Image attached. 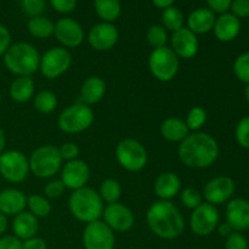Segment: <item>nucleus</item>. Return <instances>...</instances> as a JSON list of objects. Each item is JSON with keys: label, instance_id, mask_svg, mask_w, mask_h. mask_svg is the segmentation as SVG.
<instances>
[{"label": "nucleus", "instance_id": "nucleus-1", "mask_svg": "<svg viewBox=\"0 0 249 249\" xmlns=\"http://www.w3.org/2000/svg\"><path fill=\"white\" fill-rule=\"evenodd\" d=\"M220 155V147L215 139L208 133L196 131L189 134L180 142L178 156L182 164L194 169H203L213 165Z\"/></svg>", "mask_w": 249, "mask_h": 249}, {"label": "nucleus", "instance_id": "nucleus-2", "mask_svg": "<svg viewBox=\"0 0 249 249\" xmlns=\"http://www.w3.org/2000/svg\"><path fill=\"white\" fill-rule=\"evenodd\" d=\"M148 229L162 240H175L185 230V219L181 212L170 201H160L151 204L146 213Z\"/></svg>", "mask_w": 249, "mask_h": 249}, {"label": "nucleus", "instance_id": "nucleus-3", "mask_svg": "<svg viewBox=\"0 0 249 249\" xmlns=\"http://www.w3.org/2000/svg\"><path fill=\"white\" fill-rule=\"evenodd\" d=\"M5 67L17 77H31L36 72L40 62V53L32 44H11L2 56Z\"/></svg>", "mask_w": 249, "mask_h": 249}, {"label": "nucleus", "instance_id": "nucleus-4", "mask_svg": "<svg viewBox=\"0 0 249 249\" xmlns=\"http://www.w3.org/2000/svg\"><path fill=\"white\" fill-rule=\"evenodd\" d=\"M70 212L77 220L89 224L100 220L104 213V201L99 192L91 187H82L71 194L68 199Z\"/></svg>", "mask_w": 249, "mask_h": 249}, {"label": "nucleus", "instance_id": "nucleus-5", "mask_svg": "<svg viewBox=\"0 0 249 249\" xmlns=\"http://www.w3.org/2000/svg\"><path fill=\"white\" fill-rule=\"evenodd\" d=\"M62 157L56 146L44 145L32 152L28 158L29 172L40 179H49L62 168Z\"/></svg>", "mask_w": 249, "mask_h": 249}, {"label": "nucleus", "instance_id": "nucleus-6", "mask_svg": "<svg viewBox=\"0 0 249 249\" xmlns=\"http://www.w3.org/2000/svg\"><path fill=\"white\" fill-rule=\"evenodd\" d=\"M94 121V111L88 105L77 102L61 112L57 118V125L66 134H79L88 130Z\"/></svg>", "mask_w": 249, "mask_h": 249}, {"label": "nucleus", "instance_id": "nucleus-7", "mask_svg": "<svg viewBox=\"0 0 249 249\" xmlns=\"http://www.w3.org/2000/svg\"><path fill=\"white\" fill-rule=\"evenodd\" d=\"M180 61L174 51L168 46L153 49L148 57V70L157 80L168 83L177 77Z\"/></svg>", "mask_w": 249, "mask_h": 249}, {"label": "nucleus", "instance_id": "nucleus-8", "mask_svg": "<svg viewBox=\"0 0 249 249\" xmlns=\"http://www.w3.org/2000/svg\"><path fill=\"white\" fill-rule=\"evenodd\" d=\"M116 157L122 168L131 173L142 170L148 160L147 151L135 139H124L116 147Z\"/></svg>", "mask_w": 249, "mask_h": 249}, {"label": "nucleus", "instance_id": "nucleus-9", "mask_svg": "<svg viewBox=\"0 0 249 249\" xmlns=\"http://www.w3.org/2000/svg\"><path fill=\"white\" fill-rule=\"evenodd\" d=\"M29 174L28 158L21 151L9 150L0 155V175L11 184H19Z\"/></svg>", "mask_w": 249, "mask_h": 249}, {"label": "nucleus", "instance_id": "nucleus-10", "mask_svg": "<svg viewBox=\"0 0 249 249\" xmlns=\"http://www.w3.org/2000/svg\"><path fill=\"white\" fill-rule=\"evenodd\" d=\"M72 56L66 48H51L40 56L39 70L48 79H56L68 71Z\"/></svg>", "mask_w": 249, "mask_h": 249}, {"label": "nucleus", "instance_id": "nucleus-11", "mask_svg": "<svg viewBox=\"0 0 249 249\" xmlns=\"http://www.w3.org/2000/svg\"><path fill=\"white\" fill-rule=\"evenodd\" d=\"M219 220H220V215L216 207L206 202L194 209L190 216V228L196 236L206 237L216 230Z\"/></svg>", "mask_w": 249, "mask_h": 249}, {"label": "nucleus", "instance_id": "nucleus-12", "mask_svg": "<svg viewBox=\"0 0 249 249\" xmlns=\"http://www.w3.org/2000/svg\"><path fill=\"white\" fill-rule=\"evenodd\" d=\"M83 246L85 249H114L116 236L102 220L92 221L83 231Z\"/></svg>", "mask_w": 249, "mask_h": 249}, {"label": "nucleus", "instance_id": "nucleus-13", "mask_svg": "<svg viewBox=\"0 0 249 249\" xmlns=\"http://www.w3.org/2000/svg\"><path fill=\"white\" fill-rule=\"evenodd\" d=\"M102 218H104L102 221L113 232H128L135 223L133 212L128 207L118 202L107 204L102 213Z\"/></svg>", "mask_w": 249, "mask_h": 249}, {"label": "nucleus", "instance_id": "nucleus-14", "mask_svg": "<svg viewBox=\"0 0 249 249\" xmlns=\"http://www.w3.org/2000/svg\"><path fill=\"white\" fill-rule=\"evenodd\" d=\"M90 178L89 165L82 160H70L61 168V181L72 191L87 186Z\"/></svg>", "mask_w": 249, "mask_h": 249}, {"label": "nucleus", "instance_id": "nucleus-15", "mask_svg": "<svg viewBox=\"0 0 249 249\" xmlns=\"http://www.w3.org/2000/svg\"><path fill=\"white\" fill-rule=\"evenodd\" d=\"M53 36L65 48H77L82 45L85 36L83 27L75 19L70 17L61 18L56 22Z\"/></svg>", "mask_w": 249, "mask_h": 249}, {"label": "nucleus", "instance_id": "nucleus-16", "mask_svg": "<svg viewBox=\"0 0 249 249\" xmlns=\"http://www.w3.org/2000/svg\"><path fill=\"white\" fill-rule=\"evenodd\" d=\"M235 192V182L229 177H216L208 181L203 189V197L207 203L219 206L230 201Z\"/></svg>", "mask_w": 249, "mask_h": 249}, {"label": "nucleus", "instance_id": "nucleus-17", "mask_svg": "<svg viewBox=\"0 0 249 249\" xmlns=\"http://www.w3.org/2000/svg\"><path fill=\"white\" fill-rule=\"evenodd\" d=\"M119 38L118 29L116 26L107 22L96 24L90 29L88 34V43L94 50L107 51L114 48Z\"/></svg>", "mask_w": 249, "mask_h": 249}, {"label": "nucleus", "instance_id": "nucleus-18", "mask_svg": "<svg viewBox=\"0 0 249 249\" xmlns=\"http://www.w3.org/2000/svg\"><path fill=\"white\" fill-rule=\"evenodd\" d=\"M172 50L179 58L190 60L197 55L199 49L198 38L189 28L182 27L179 31L174 32L170 39Z\"/></svg>", "mask_w": 249, "mask_h": 249}, {"label": "nucleus", "instance_id": "nucleus-19", "mask_svg": "<svg viewBox=\"0 0 249 249\" xmlns=\"http://www.w3.org/2000/svg\"><path fill=\"white\" fill-rule=\"evenodd\" d=\"M226 223L233 231L248 230L249 229V201L245 198L231 199L226 206Z\"/></svg>", "mask_w": 249, "mask_h": 249}, {"label": "nucleus", "instance_id": "nucleus-20", "mask_svg": "<svg viewBox=\"0 0 249 249\" xmlns=\"http://www.w3.org/2000/svg\"><path fill=\"white\" fill-rule=\"evenodd\" d=\"M213 31L218 40L223 41V43H230V41L235 40L240 34L241 22L232 14L225 12L216 17Z\"/></svg>", "mask_w": 249, "mask_h": 249}, {"label": "nucleus", "instance_id": "nucleus-21", "mask_svg": "<svg viewBox=\"0 0 249 249\" xmlns=\"http://www.w3.org/2000/svg\"><path fill=\"white\" fill-rule=\"evenodd\" d=\"M27 207V197L17 189H5L0 192V212L6 216H15Z\"/></svg>", "mask_w": 249, "mask_h": 249}, {"label": "nucleus", "instance_id": "nucleus-22", "mask_svg": "<svg viewBox=\"0 0 249 249\" xmlns=\"http://www.w3.org/2000/svg\"><path fill=\"white\" fill-rule=\"evenodd\" d=\"M39 230V221L36 216L29 212L23 211L14 216L12 220V231L14 236H16L18 240L26 241L28 238L36 236Z\"/></svg>", "mask_w": 249, "mask_h": 249}, {"label": "nucleus", "instance_id": "nucleus-23", "mask_svg": "<svg viewBox=\"0 0 249 249\" xmlns=\"http://www.w3.org/2000/svg\"><path fill=\"white\" fill-rule=\"evenodd\" d=\"M215 14L207 7L194 10L187 17V28L197 34H206L213 29L215 23Z\"/></svg>", "mask_w": 249, "mask_h": 249}, {"label": "nucleus", "instance_id": "nucleus-24", "mask_svg": "<svg viewBox=\"0 0 249 249\" xmlns=\"http://www.w3.org/2000/svg\"><path fill=\"white\" fill-rule=\"evenodd\" d=\"M155 192L163 201H170L181 192V180L175 173H163L155 182Z\"/></svg>", "mask_w": 249, "mask_h": 249}, {"label": "nucleus", "instance_id": "nucleus-25", "mask_svg": "<svg viewBox=\"0 0 249 249\" xmlns=\"http://www.w3.org/2000/svg\"><path fill=\"white\" fill-rule=\"evenodd\" d=\"M106 94V83L100 77H89L80 88V102L95 105L104 99Z\"/></svg>", "mask_w": 249, "mask_h": 249}, {"label": "nucleus", "instance_id": "nucleus-26", "mask_svg": "<svg viewBox=\"0 0 249 249\" xmlns=\"http://www.w3.org/2000/svg\"><path fill=\"white\" fill-rule=\"evenodd\" d=\"M160 134L169 142H181L189 136L190 130L185 121L177 117H170L160 124Z\"/></svg>", "mask_w": 249, "mask_h": 249}, {"label": "nucleus", "instance_id": "nucleus-27", "mask_svg": "<svg viewBox=\"0 0 249 249\" xmlns=\"http://www.w3.org/2000/svg\"><path fill=\"white\" fill-rule=\"evenodd\" d=\"M36 85L32 77H17L9 89L10 97L17 104H24L34 96Z\"/></svg>", "mask_w": 249, "mask_h": 249}, {"label": "nucleus", "instance_id": "nucleus-28", "mask_svg": "<svg viewBox=\"0 0 249 249\" xmlns=\"http://www.w3.org/2000/svg\"><path fill=\"white\" fill-rule=\"evenodd\" d=\"M94 7L97 16L107 23L116 21L122 11L119 0H94Z\"/></svg>", "mask_w": 249, "mask_h": 249}, {"label": "nucleus", "instance_id": "nucleus-29", "mask_svg": "<svg viewBox=\"0 0 249 249\" xmlns=\"http://www.w3.org/2000/svg\"><path fill=\"white\" fill-rule=\"evenodd\" d=\"M27 28H28L29 33L36 38L45 39L53 36L55 23L45 16L31 17L28 24H27Z\"/></svg>", "mask_w": 249, "mask_h": 249}, {"label": "nucleus", "instance_id": "nucleus-30", "mask_svg": "<svg viewBox=\"0 0 249 249\" xmlns=\"http://www.w3.org/2000/svg\"><path fill=\"white\" fill-rule=\"evenodd\" d=\"M27 207L29 213L36 218H46L51 213V204L45 196L41 195H31L27 197Z\"/></svg>", "mask_w": 249, "mask_h": 249}, {"label": "nucleus", "instance_id": "nucleus-31", "mask_svg": "<svg viewBox=\"0 0 249 249\" xmlns=\"http://www.w3.org/2000/svg\"><path fill=\"white\" fill-rule=\"evenodd\" d=\"M57 106V96L50 90L39 91L34 96V107L41 114H49L55 111Z\"/></svg>", "mask_w": 249, "mask_h": 249}, {"label": "nucleus", "instance_id": "nucleus-32", "mask_svg": "<svg viewBox=\"0 0 249 249\" xmlns=\"http://www.w3.org/2000/svg\"><path fill=\"white\" fill-rule=\"evenodd\" d=\"M162 23L165 29L170 32H177L184 27L185 17L184 14L179 9L174 6H170L168 9L163 10L162 14Z\"/></svg>", "mask_w": 249, "mask_h": 249}, {"label": "nucleus", "instance_id": "nucleus-33", "mask_svg": "<svg viewBox=\"0 0 249 249\" xmlns=\"http://www.w3.org/2000/svg\"><path fill=\"white\" fill-rule=\"evenodd\" d=\"M100 197L107 204L116 203L119 201L122 195V186L117 180L114 179H106L100 186L99 191Z\"/></svg>", "mask_w": 249, "mask_h": 249}, {"label": "nucleus", "instance_id": "nucleus-34", "mask_svg": "<svg viewBox=\"0 0 249 249\" xmlns=\"http://www.w3.org/2000/svg\"><path fill=\"white\" fill-rule=\"evenodd\" d=\"M207 122V112L204 111L202 107L199 106H195L192 107L191 109L189 111L186 117V123L187 128H189L190 131H199L202 129V126L206 124Z\"/></svg>", "mask_w": 249, "mask_h": 249}, {"label": "nucleus", "instance_id": "nucleus-35", "mask_svg": "<svg viewBox=\"0 0 249 249\" xmlns=\"http://www.w3.org/2000/svg\"><path fill=\"white\" fill-rule=\"evenodd\" d=\"M147 41L153 49L163 48L168 41L167 29L160 24L151 26L147 31Z\"/></svg>", "mask_w": 249, "mask_h": 249}, {"label": "nucleus", "instance_id": "nucleus-36", "mask_svg": "<svg viewBox=\"0 0 249 249\" xmlns=\"http://www.w3.org/2000/svg\"><path fill=\"white\" fill-rule=\"evenodd\" d=\"M233 73L238 80L249 85V51L237 56L233 62Z\"/></svg>", "mask_w": 249, "mask_h": 249}, {"label": "nucleus", "instance_id": "nucleus-37", "mask_svg": "<svg viewBox=\"0 0 249 249\" xmlns=\"http://www.w3.org/2000/svg\"><path fill=\"white\" fill-rule=\"evenodd\" d=\"M180 201L187 209H192V211L196 209L201 203H203L201 192L192 187H186L180 192Z\"/></svg>", "mask_w": 249, "mask_h": 249}, {"label": "nucleus", "instance_id": "nucleus-38", "mask_svg": "<svg viewBox=\"0 0 249 249\" xmlns=\"http://www.w3.org/2000/svg\"><path fill=\"white\" fill-rule=\"evenodd\" d=\"M235 138L238 145L243 148H249V116L243 117L237 123Z\"/></svg>", "mask_w": 249, "mask_h": 249}, {"label": "nucleus", "instance_id": "nucleus-39", "mask_svg": "<svg viewBox=\"0 0 249 249\" xmlns=\"http://www.w3.org/2000/svg\"><path fill=\"white\" fill-rule=\"evenodd\" d=\"M22 9L31 17L41 16L45 10V0H23Z\"/></svg>", "mask_w": 249, "mask_h": 249}, {"label": "nucleus", "instance_id": "nucleus-40", "mask_svg": "<svg viewBox=\"0 0 249 249\" xmlns=\"http://www.w3.org/2000/svg\"><path fill=\"white\" fill-rule=\"evenodd\" d=\"M225 249H248L247 238L243 233L233 231L229 237H226Z\"/></svg>", "mask_w": 249, "mask_h": 249}, {"label": "nucleus", "instance_id": "nucleus-41", "mask_svg": "<svg viewBox=\"0 0 249 249\" xmlns=\"http://www.w3.org/2000/svg\"><path fill=\"white\" fill-rule=\"evenodd\" d=\"M65 190L66 187L61 180H51L44 187V195H45L46 198H58V197L62 196Z\"/></svg>", "mask_w": 249, "mask_h": 249}, {"label": "nucleus", "instance_id": "nucleus-42", "mask_svg": "<svg viewBox=\"0 0 249 249\" xmlns=\"http://www.w3.org/2000/svg\"><path fill=\"white\" fill-rule=\"evenodd\" d=\"M58 151H60L62 160H67V162L78 160V156H79L80 152L79 147H78V145H75L74 142H65L60 148H58Z\"/></svg>", "mask_w": 249, "mask_h": 249}, {"label": "nucleus", "instance_id": "nucleus-43", "mask_svg": "<svg viewBox=\"0 0 249 249\" xmlns=\"http://www.w3.org/2000/svg\"><path fill=\"white\" fill-rule=\"evenodd\" d=\"M231 14L240 18L249 17V0H232L231 2Z\"/></svg>", "mask_w": 249, "mask_h": 249}, {"label": "nucleus", "instance_id": "nucleus-44", "mask_svg": "<svg viewBox=\"0 0 249 249\" xmlns=\"http://www.w3.org/2000/svg\"><path fill=\"white\" fill-rule=\"evenodd\" d=\"M51 6L61 14H67L74 10L77 0H50Z\"/></svg>", "mask_w": 249, "mask_h": 249}, {"label": "nucleus", "instance_id": "nucleus-45", "mask_svg": "<svg viewBox=\"0 0 249 249\" xmlns=\"http://www.w3.org/2000/svg\"><path fill=\"white\" fill-rule=\"evenodd\" d=\"M232 0H207L208 9L214 14H225L230 9Z\"/></svg>", "mask_w": 249, "mask_h": 249}, {"label": "nucleus", "instance_id": "nucleus-46", "mask_svg": "<svg viewBox=\"0 0 249 249\" xmlns=\"http://www.w3.org/2000/svg\"><path fill=\"white\" fill-rule=\"evenodd\" d=\"M0 249H22V241L14 235L1 236Z\"/></svg>", "mask_w": 249, "mask_h": 249}, {"label": "nucleus", "instance_id": "nucleus-47", "mask_svg": "<svg viewBox=\"0 0 249 249\" xmlns=\"http://www.w3.org/2000/svg\"><path fill=\"white\" fill-rule=\"evenodd\" d=\"M10 45H11V34H10V31L4 24H0V57L4 56V53H6Z\"/></svg>", "mask_w": 249, "mask_h": 249}, {"label": "nucleus", "instance_id": "nucleus-48", "mask_svg": "<svg viewBox=\"0 0 249 249\" xmlns=\"http://www.w3.org/2000/svg\"><path fill=\"white\" fill-rule=\"evenodd\" d=\"M22 249H48V245L41 237L28 238L26 241H22Z\"/></svg>", "mask_w": 249, "mask_h": 249}, {"label": "nucleus", "instance_id": "nucleus-49", "mask_svg": "<svg viewBox=\"0 0 249 249\" xmlns=\"http://www.w3.org/2000/svg\"><path fill=\"white\" fill-rule=\"evenodd\" d=\"M216 231H218V233L221 236V237H229V236L233 232L232 228H231L226 221L225 223L219 224L218 228H216Z\"/></svg>", "mask_w": 249, "mask_h": 249}, {"label": "nucleus", "instance_id": "nucleus-50", "mask_svg": "<svg viewBox=\"0 0 249 249\" xmlns=\"http://www.w3.org/2000/svg\"><path fill=\"white\" fill-rule=\"evenodd\" d=\"M174 1L175 0H152L153 5H155L156 7H158V9H163V10L173 6Z\"/></svg>", "mask_w": 249, "mask_h": 249}, {"label": "nucleus", "instance_id": "nucleus-51", "mask_svg": "<svg viewBox=\"0 0 249 249\" xmlns=\"http://www.w3.org/2000/svg\"><path fill=\"white\" fill-rule=\"evenodd\" d=\"M7 225H9V223H7V216L4 215V214L0 212V237L6 232Z\"/></svg>", "mask_w": 249, "mask_h": 249}, {"label": "nucleus", "instance_id": "nucleus-52", "mask_svg": "<svg viewBox=\"0 0 249 249\" xmlns=\"http://www.w3.org/2000/svg\"><path fill=\"white\" fill-rule=\"evenodd\" d=\"M5 146H6V135L5 131L0 128V155L5 151Z\"/></svg>", "mask_w": 249, "mask_h": 249}, {"label": "nucleus", "instance_id": "nucleus-53", "mask_svg": "<svg viewBox=\"0 0 249 249\" xmlns=\"http://www.w3.org/2000/svg\"><path fill=\"white\" fill-rule=\"evenodd\" d=\"M245 97H246V101L249 104V85H247L245 89Z\"/></svg>", "mask_w": 249, "mask_h": 249}, {"label": "nucleus", "instance_id": "nucleus-54", "mask_svg": "<svg viewBox=\"0 0 249 249\" xmlns=\"http://www.w3.org/2000/svg\"><path fill=\"white\" fill-rule=\"evenodd\" d=\"M0 104H1V94H0Z\"/></svg>", "mask_w": 249, "mask_h": 249}, {"label": "nucleus", "instance_id": "nucleus-55", "mask_svg": "<svg viewBox=\"0 0 249 249\" xmlns=\"http://www.w3.org/2000/svg\"><path fill=\"white\" fill-rule=\"evenodd\" d=\"M16 1H21L22 2V1H23V0H16Z\"/></svg>", "mask_w": 249, "mask_h": 249}]
</instances>
